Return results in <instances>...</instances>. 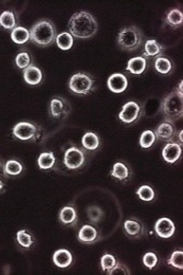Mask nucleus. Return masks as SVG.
Masks as SVG:
<instances>
[{"label":"nucleus","instance_id":"17","mask_svg":"<svg viewBox=\"0 0 183 275\" xmlns=\"http://www.w3.org/2000/svg\"><path fill=\"white\" fill-rule=\"evenodd\" d=\"M58 219L64 225L74 226L78 224V211L74 206H64L58 214Z\"/></svg>","mask_w":183,"mask_h":275},{"label":"nucleus","instance_id":"31","mask_svg":"<svg viewBox=\"0 0 183 275\" xmlns=\"http://www.w3.org/2000/svg\"><path fill=\"white\" fill-rule=\"evenodd\" d=\"M156 141H157V139H156L155 133H153L152 130L147 129V130H144L143 133L141 134L139 143H140L141 147L144 148V149H147V148H150L153 144H155Z\"/></svg>","mask_w":183,"mask_h":275},{"label":"nucleus","instance_id":"3","mask_svg":"<svg viewBox=\"0 0 183 275\" xmlns=\"http://www.w3.org/2000/svg\"><path fill=\"white\" fill-rule=\"evenodd\" d=\"M144 39L143 32L137 26L124 27L116 36V45L123 51L133 52L142 46Z\"/></svg>","mask_w":183,"mask_h":275},{"label":"nucleus","instance_id":"20","mask_svg":"<svg viewBox=\"0 0 183 275\" xmlns=\"http://www.w3.org/2000/svg\"><path fill=\"white\" fill-rule=\"evenodd\" d=\"M146 69H147V59H145L143 56L133 57L127 62L126 70L132 74L134 75L143 74Z\"/></svg>","mask_w":183,"mask_h":275},{"label":"nucleus","instance_id":"2","mask_svg":"<svg viewBox=\"0 0 183 275\" xmlns=\"http://www.w3.org/2000/svg\"><path fill=\"white\" fill-rule=\"evenodd\" d=\"M56 28L51 20L40 19L30 30V40L39 47H49L56 39Z\"/></svg>","mask_w":183,"mask_h":275},{"label":"nucleus","instance_id":"28","mask_svg":"<svg viewBox=\"0 0 183 275\" xmlns=\"http://www.w3.org/2000/svg\"><path fill=\"white\" fill-rule=\"evenodd\" d=\"M131 175L128 166L124 164L123 162H116L112 166V170L110 172V176L114 177L120 181H126Z\"/></svg>","mask_w":183,"mask_h":275},{"label":"nucleus","instance_id":"26","mask_svg":"<svg viewBox=\"0 0 183 275\" xmlns=\"http://www.w3.org/2000/svg\"><path fill=\"white\" fill-rule=\"evenodd\" d=\"M55 162H56V159H55L54 154L51 152L41 153L37 159L38 167L43 171L52 170L55 165Z\"/></svg>","mask_w":183,"mask_h":275},{"label":"nucleus","instance_id":"27","mask_svg":"<svg viewBox=\"0 0 183 275\" xmlns=\"http://www.w3.org/2000/svg\"><path fill=\"white\" fill-rule=\"evenodd\" d=\"M11 38L17 45H25L30 40V31L23 27H16L11 31Z\"/></svg>","mask_w":183,"mask_h":275},{"label":"nucleus","instance_id":"22","mask_svg":"<svg viewBox=\"0 0 183 275\" xmlns=\"http://www.w3.org/2000/svg\"><path fill=\"white\" fill-rule=\"evenodd\" d=\"M16 241L20 248L29 250L35 243V237L28 230H19L16 234Z\"/></svg>","mask_w":183,"mask_h":275},{"label":"nucleus","instance_id":"14","mask_svg":"<svg viewBox=\"0 0 183 275\" xmlns=\"http://www.w3.org/2000/svg\"><path fill=\"white\" fill-rule=\"evenodd\" d=\"M107 87L111 92L123 93L128 88V79L123 73H114L109 76Z\"/></svg>","mask_w":183,"mask_h":275},{"label":"nucleus","instance_id":"34","mask_svg":"<svg viewBox=\"0 0 183 275\" xmlns=\"http://www.w3.org/2000/svg\"><path fill=\"white\" fill-rule=\"evenodd\" d=\"M167 265L173 267L175 269H179L182 270L183 269V252L181 250H177L175 252L172 253L167 259Z\"/></svg>","mask_w":183,"mask_h":275},{"label":"nucleus","instance_id":"33","mask_svg":"<svg viewBox=\"0 0 183 275\" xmlns=\"http://www.w3.org/2000/svg\"><path fill=\"white\" fill-rule=\"evenodd\" d=\"M31 63H32V58L27 51L19 52L15 57V65L17 66V68H19L21 70H25L26 68L29 67V66H31Z\"/></svg>","mask_w":183,"mask_h":275},{"label":"nucleus","instance_id":"35","mask_svg":"<svg viewBox=\"0 0 183 275\" xmlns=\"http://www.w3.org/2000/svg\"><path fill=\"white\" fill-rule=\"evenodd\" d=\"M116 257L112 255V254H109V253H105L103 256H102V258H101V268H102V270L107 274L112 268H114L116 265Z\"/></svg>","mask_w":183,"mask_h":275},{"label":"nucleus","instance_id":"23","mask_svg":"<svg viewBox=\"0 0 183 275\" xmlns=\"http://www.w3.org/2000/svg\"><path fill=\"white\" fill-rule=\"evenodd\" d=\"M165 23L172 29H178L182 26L183 14L179 9H173L167 12L164 18Z\"/></svg>","mask_w":183,"mask_h":275},{"label":"nucleus","instance_id":"36","mask_svg":"<svg viewBox=\"0 0 183 275\" xmlns=\"http://www.w3.org/2000/svg\"><path fill=\"white\" fill-rule=\"evenodd\" d=\"M87 215L90 221L98 223L103 218V211L98 206H90L87 207Z\"/></svg>","mask_w":183,"mask_h":275},{"label":"nucleus","instance_id":"25","mask_svg":"<svg viewBox=\"0 0 183 275\" xmlns=\"http://www.w3.org/2000/svg\"><path fill=\"white\" fill-rule=\"evenodd\" d=\"M17 27V19L13 11H3L0 14V28L12 31Z\"/></svg>","mask_w":183,"mask_h":275},{"label":"nucleus","instance_id":"7","mask_svg":"<svg viewBox=\"0 0 183 275\" xmlns=\"http://www.w3.org/2000/svg\"><path fill=\"white\" fill-rule=\"evenodd\" d=\"M71 111L69 102L60 95H55L50 101L49 104V115L52 119L63 120L69 116Z\"/></svg>","mask_w":183,"mask_h":275},{"label":"nucleus","instance_id":"40","mask_svg":"<svg viewBox=\"0 0 183 275\" xmlns=\"http://www.w3.org/2000/svg\"><path fill=\"white\" fill-rule=\"evenodd\" d=\"M3 188H4V183L0 180V192H1V190L3 189Z\"/></svg>","mask_w":183,"mask_h":275},{"label":"nucleus","instance_id":"5","mask_svg":"<svg viewBox=\"0 0 183 275\" xmlns=\"http://www.w3.org/2000/svg\"><path fill=\"white\" fill-rule=\"evenodd\" d=\"M68 87L73 94L85 97L96 90V81L89 73L79 72L70 77Z\"/></svg>","mask_w":183,"mask_h":275},{"label":"nucleus","instance_id":"9","mask_svg":"<svg viewBox=\"0 0 183 275\" xmlns=\"http://www.w3.org/2000/svg\"><path fill=\"white\" fill-rule=\"evenodd\" d=\"M86 154L76 146L69 147L64 155V163L69 170H79L85 164Z\"/></svg>","mask_w":183,"mask_h":275},{"label":"nucleus","instance_id":"15","mask_svg":"<svg viewBox=\"0 0 183 275\" xmlns=\"http://www.w3.org/2000/svg\"><path fill=\"white\" fill-rule=\"evenodd\" d=\"M78 239L82 243L92 244L100 241V234L93 225L85 224L80 229Z\"/></svg>","mask_w":183,"mask_h":275},{"label":"nucleus","instance_id":"6","mask_svg":"<svg viewBox=\"0 0 183 275\" xmlns=\"http://www.w3.org/2000/svg\"><path fill=\"white\" fill-rule=\"evenodd\" d=\"M39 128L30 122H19L12 129V136L20 141H34L38 137Z\"/></svg>","mask_w":183,"mask_h":275},{"label":"nucleus","instance_id":"39","mask_svg":"<svg viewBox=\"0 0 183 275\" xmlns=\"http://www.w3.org/2000/svg\"><path fill=\"white\" fill-rule=\"evenodd\" d=\"M182 135H183V131L180 130V131H179V136H177V137H179V144H180L181 146H182V140H183Z\"/></svg>","mask_w":183,"mask_h":275},{"label":"nucleus","instance_id":"13","mask_svg":"<svg viewBox=\"0 0 183 275\" xmlns=\"http://www.w3.org/2000/svg\"><path fill=\"white\" fill-rule=\"evenodd\" d=\"M182 147L179 143L169 142L162 149V158L168 164L176 163L181 158Z\"/></svg>","mask_w":183,"mask_h":275},{"label":"nucleus","instance_id":"10","mask_svg":"<svg viewBox=\"0 0 183 275\" xmlns=\"http://www.w3.org/2000/svg\"><path fill=\"white\" fill-rule=\"evenodd\" d=\"M156 136V139L161 141V142H176L178 143V134H177V130L175 127L174 123L170 122H166L164 121L161 124H159L156 130L153 131Z\"/></svg>","mask_w":183,"mask_h":275},{"label":"nucleus","instance_id":"12","mask_svg":"<svg viewBox=\"0 0 183 275\" xmlns=\"http://www.w3.org/2000/svg\"><path fill=\"white\" fill-rule=\"evenodd\" d=\"M176 226L172 220L167 217L158 219L155 223L156 234L163 239H168L175 234Z\"/></svg>","mask_w":183,"mask_h":275},{"label":"nucleus","instance_id":"8","mask_svg":"<svg viewBox=\"0 0 183 275\" xmlns=\"http://www.w3.org/2000/svg\"><path fill=\"white\" fill-rule=\"evenodd\" d=\"M142 116V107L137 102L131 101L124 104L119 113V120L124 124H133Z\"/></svg>","mask_w":183,"mask_h":275},{"label":"nucleus","instance_id":"4","mask_svg":"<svg viewBox=\"0 0 183 275\" xmlns=\"http://www.w3.org/2000/svg\"><path fill=\"white\" fill-rule=\"evenodd\" d=\"M161 110L166 122L175 123L183 116V94L174 90L165 95L161 103Z\"/></svg>","mask_w":183,"mask_h":275},{"label":"nucleus","instance_id":"11","mask_svg":"<svg viewBox=\"0 0 183 275\" xmlns=\"http://www.w3.org/2000/svg\"><path fill=\"white\" fill-rule=\"evenodd\" d=\"M124 232L128 238L140 239L145 235L146 229L138 218H129L124 223Z\"/></svg>","mask_w":183,"mask_h":275},{"label":"nucleus","instance_id":"16","mask_svg":"<svg viewBox=\"0 0 183 275\" xmlns=\"http://www.w3.org/2000/svg\"><path fill=\"white\" fill-rule=\"evenodd\" d=\"M164 50L165 47L156 39H147L144 44V50L142 53V56L145 59L151 57L157 58L164 54Z\"/></svg>","mask_w":183,"mask_h":275},{"label":"nucleus","instance_id":"1","mask_svg":"<svg viewBox=\"0 0 183 275\" xmlns=\"http://www.w3.org/2000/svg\"><path fill=\"white\" fill-rule=\"evenodd\" d=\"M68 30L73 37L88 39L97 34L98 22L92 14L86 11H80L69 19Z\"/></svg>","mask_w":183,"mask_h":275},{"label":"nucleus","instance_id":"21","mask_svg":"<svg viewBox=\"0 0 183 275\" xmlns=\"http://www.w3.org/2000/svg\"><path fill=\"white\" fill-rule=\"evenodd\" d=\"M82 145L89 152L97 151L100 145H101V139H100V137L96 133L88 131L82 138Z\"/></svg>","mask_w":183,"mask_h":275},{"label":"nucleus","instance_id":"37","mask_svg":"<svg viewBox=\"0 0 183 275\" xmlns=\"http://www.w3.org/2000/svg\"><path fill=\"white\" fill-rule=\"evenodd\" d=\"M158 256L153 252H147L143 256V264L147 269H150V270H152V269L158 265Z\"/></svg>","mask_w":183,"mask_h":275},{"label":"nucleus","instance_id":"32","mask_svg":"<svg viewBox=\"0 0 183 275\" xmlns=\"http://www.w3.org/2000/svg\"><path fill=\"white\" fill-rule=\"evenodd\" d=\"M135 194H137L141 200L146 202H150L155 199V190L150 185H142V187H140Z\"/></svg>","mask_w":183,"mask_h":275},{"label":"nucleus","instance_id":"29","mask_svg":"<svg viewBox=\"0 0 183 275\" xmlns=\"http://www.w3.org/2000/svg\"><path fill=\"white\" fill-rule=\"evenodd\" d=\"M55 43L61 50L67 51V50H70L72 48L73 43H74V38L69 32H63V33L57 35L56 39H55Z\"/></svg>","mask_w":183,"mask_h":275},{"label":"nucleus","instance_id":"19","mask_svg":"<svg viewBox=\"0 0 183 275\" xmlns=\"http://www.w3.org/2000/svg\"><path fill=\"white\" fill-rule=\"evenodd\" d=\"M53 264L58 268H68L73 261V256L67 249H60L54 252L52 256Z\"/></svg>","mask_w":183,"mask_h":275},{"label":"nucleus","instance_id":"30","mask_svg":"<svg viewBox=\"0 0 183 275\" xmlns=\"http://www.w3.org/2000/svg\"><path fill=\"white\" fill-rule=\"evenodd\" d=\"M23 171V166L22 164L17 160H9L5 162L4 166H3V172L4 174L7 176H18L20 175Z\"/></svg>","mask_w":183,"mask_h":275},{"label":"nucleus","instance_id":"24","mask_svg":"<svg viewBox=\"0 0 183 275\" xmlns=\"http://www.w3.org/2000/svg\"><path fill=\"white\" fill-rule=\"evenodd\" d=\"M153 68L157 71L158 73L166 75L169 74L173 71V63L170 62V59L167 58L166 56H159L155 59L153 62Z\"/></svg>","mask_w":183,"mask_h":275},{"label":"nucleus","instance_id":"38","mask_svg":"<svg viewBox=\"0 0 183 275\" xmlns=\"http://www.w3.org/2000/svg\"><path fill=\"white\" fill-rule=\"evenodd\" d=\"M109 275H114V274H131V271H129V269L125 266L121 264V262L117 261L116 265L111 269V270L107 273Z\"/></svg>","mask_w":183,"mask_h":275},{"label":"nucleus","instance_id":"18","mask_svg":"<svg viewBox=\"0 0 183 275\" xmlns=\"http://www.w3.org/2000/svg\"><path fill=\"white\" fill-rule=\"evenodd\" d=\"M43 71L34 65L23 70V80L30 86H36L43 82Z\"/></svg>","mask_w":183,"mask_h":275}]
</instances>
